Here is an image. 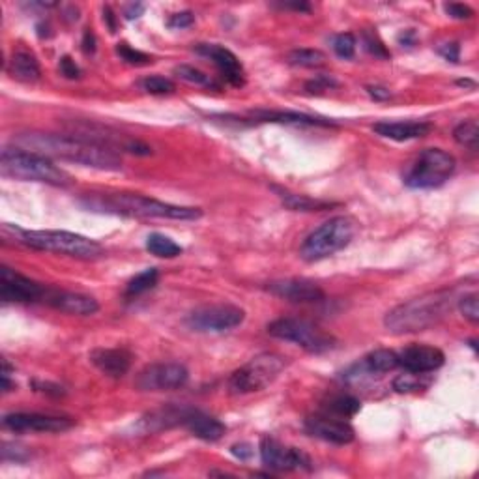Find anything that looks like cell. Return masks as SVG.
Masks as SVG:
<instances>
[{
  "label": "cell",
  "instance_id": "cell-51",
  "mask_svg": "<svg viewBox=\"0 0 479 479\" xmlns=\"http://www.w3.org/2000/svg\"><path fill=\"white\" fill-rule=\"evenodd\" d=\"M281 8L283 10H296V11H311V6L307 4V2H283L281 4Z\"/></svg>",
  "mask_w": 479,
  "mask_h": 479
},
{
  "label": "cell",
  "instance_id": "cell-1",
  "mask_svg": "<svg viewBox=\"0 0 479 479\" xmlns=\"http://www.w3.org/2000/svg\"><path fill=\"white\" fill-rule=\"evenodd\" d=\"M11 144L45 158H56L71 163L92 167L98 170H120L122 161L113 148L101 142L79 137L53 135V133H21L11 139Z\"/></svg>",
  "mask_w": 479,
  "mask_h": 479
},
{
  "label": "cell",
  "instance_id": "cell-4",
  "mask_svg": "<svg viewBox=\"0 0 479 479\" xmlns=\"http://www.w3.org/2000/svg\"><path fill=\"white\" fill-rule=\"evenodd\" d=\"M2 238L13 244L27 245L38 251H53L60 255L94 261L104 255V247L87 236L68 232V230H27L17 225H2Z\"/></svg>",
  "mask_w": 479,
  "mask_h": 479
},
{
  "label": "cell",
  "instance_id": "cell-45",
  "mask_svg": "<svg viewBox=\"0 0 479 479\" xmlns=\"http://www.w3.org/2000/svg\"><path fill=\"white\" fill-rule=\"evenodd\" d=\"M459 53H461V49H459V44H455V42H452V44H442L438 47V55H442L446 60H449V62H459Z\"/></svg>",
  "mask_w": 479,
  "mask_h": 479
},
{
  "label": "cell",
  "instance_id": "cell-2",
  "mask_svg": "<svg viewBox=\"0 0 479 479\" xmlns=\"http://www.w3.org/2000/svg\"><path fill=\"white\" fill-rule=\"evenodd\" d=\"M457 299L455 290L449 289L427 292L390 311L384 318V326L387 328V332L395 335L425 332L438 324L442 318H446L457 305Z\"/></svg>",
  "mask_w": 479,
  "mask_h": 479
},
{
  "label": "cell",
  "instance_id": "cell-47",
  "mask_svg": "<svg viewBox=\"0 0 479 479\" xmlns=\"http://www.w3.org/2000/svg\"><path fill=\"white\" fill-rule=\"evenodd\" d=\"M82 51H85L87 55H94V53H96V36H94V32L90 28H87L85 34H82Z\"/></svg>",
  "mask_w": 479,
  "mask_h": 479
},
{
  "label": "cell",
  "instance_id": "cell-36",
  "mask_svg": "<svg viewBox=\"0 0 479 479\" xmlns=\"http://www.w3.org/2000/svg\"><path fill=\"white\" fill-rule=\"evenodd\" d=\"M116 55L124 60L125 64L131 66H147L152 62V56H148L147 53H142V51L133 49V47H130L127 44L116 45Z\"/></svg>",
  "mask_w": 479,
  "mask_h": 479
},
{
  "label": "cell",
  "instance_id": "cell-53",
  "mask_svg": "<svg viewBox=\"0 0 479 479\" xmlns=\"http://www.w3.org/2000/svg\"><path fill=\"white\" fill-rule=\"evenodd\" d=\"M459 87H474V82L472 81H457Z\"/></svg>",
  "mask_w": 479,
  "mask_h": 479
},
{
  "label": "cell",
  "instance_id": "cell-23",
  "mask_svg": "<svg viewBox=\"0 0 479 479\" xmlns=\"http://www.w3.org/2000/svg\"><path fill=\"white\" fill-rule=\"evenodd\" d=\"M185 427H187L197 438H201V440L206 442H218L219 438L225 435V430H227V427H225L219 419L204 414V412H199V410H193V412H191L187 421H185Z\"/></svg>",
  "mask_w": 479,
  "mask_h": 479
},
{
  "label": "cell",
  "instance_id": "cell-8",
  "mask_svg": "<svg viewBox=\"0 0 479 479\" xmlns=\"http://www.w3.org/2000/svg\"><path fill=\"white\" fill-rule=\"evenodd\" d=\"M285 369V359L278 354L255 356L247 363L236 369L229 378V392L232 395H247V393L261 392L281 375Z\"/></svg>",
  "mask_w": 479,
  "mask_h": 479
},
{
  "label": "cell",
  "instance_id": "cell-43",
  "mask_svg": "<svg viewBox=\"0 0 479 479\" xmlns=\"http://www.w3.org/2000/svg\"><path fill=\"white\" fill-rule=\"evenodd\" d=\"M444 8H446L447 13H449L452 17H455V19H470V17L474 15V10L468 8L466 4H457V2H452V4H446Z\"/></svg>",
  "mask_w": 479,
  "mask_h": 479
},
{
  "label": "cell",
  "instance_id": "cell-28",
  "mask_svg": "<svg viewBox=\"0 0 479 479\" xmlns=\"http://www.w3.org/2000/svg\"><path fill=\"white\" fill-rule=\"evenodd\" d=\"M281 199H283L285 206H289L290 210H296V212H316V210H326V208L332 206L330 202L313 201L309 197L294 195V193H287V191H281Z\"/></svg>",
  "mask_w": 479,
  "mask_h": 479
},
{
  "label": "cell",
  "instance_id": "cell-19",
  "mask_svg": "<svg viewBox=\"0 0 479 479\" xmlns=\"http://www.w3.org/2000/svg\"><path fill=\"white\" fill-rule=\"evenodd\" d=\"M44 301L55 307V309L68 313V315L90 316L99 311L98 299L92 296L81 294V292H68V290H45Z\"/></svg>",
  "mask_w": 479,
  "mask_h": 479
},
{
  "label": "cell",
  "instance_id": "cell-22",
  "mask_svg": "<svg viewBox=\"0 0 479 479\" xmlns=\"http://www.w3.org/2000/svg\"><path fill=\"white\" fill-rule=\"evenodd\" d=\"M373 130L376 135L384 137V139L404 142L429 135L433 125L429 122H378L373 125Z\"/></svg>",
  "mask_w": 479,
  "mask_h": 479
},
{
  "label": "cell",
  "instance_id": "cell-52",
  "mask_svg": "<svg viewBox=\"0 0 479 479\" xmlns=\"http://www.w3.org/2000/svg\"><path fill=\"white\" fill-rule=\"evenodd\" d=\"M414 39H416L414 30H404L403 34H399V42L403 45H406V47H412V45H414Z\"/></svg>",
  "mask_w": 479,
  "mask_h": 479
},
{
  "label": "cell",
  "instance_id": "cell-16",
  "mask_svg": "<svg viewBox=\"0 0 479 479\" xmlns=\"http://www.w3.org/2000/svg\"><path fill=\"white\" fill-rule=\"evenodd\" d=\"M268 292L292 304H318L324 299V290L307 279H281L268 285Z\"/></svg>",
  "mask_w": 479,
  "mask_h": 479
},
{
  "label": "cell",
  "instance_id": "cell-32",
  "mask_svg": "<svg viewBox=\"0 0 479 479\" xmlns=\"http://www.w3.org/2000/svg\"><path fill=\"white\" fill-rule=\"evenodd\" d=\"M453 137L455 141L461 144V147H466L470 150H478V141H479V125L475 120H468V122H463L459 124L453 131Z\"/></svg>",
  "mask_w": 479,
  "mask_h": 479
},
{
  "label": "cell",
  "instance_id": "cell-29",
  "mask_svg": "<svg viewBox=\"0 0 479 479\" xmlns=\"http://www.w3.org/2000/svg\"><path fill=\"white\" fill-rule=\"evenodd\" d=\"M158 279H159L158 270H156V268H148V270L137 273L135 278L131 279L130 283H127V289H125V294L127 296L142 294V292L154 289L156 283H158Z\"/></svg>",
  "mask_w": 479,
  "mask_h": 479
},
{
  "label": "cell",
  "instance_id": "cell-7",
  "mask_svg": "<svg viewBox=\"0 0 479 479\" xmlns=\"http://www.w3.org/2000/svg\"><path fill=\"white\" fill-rule=\"evenodd\" d=\"M455 167L457 161L452 154L442 148H427L404 175V184L412 189H435L452 178Z\"/></svg>",
  "mask_w": 479,
  "mask_h": 479
},
{
  "label": "cell",
  "instance_id": "cell-37",
  "mask_svg": "<svg viewBox=\"0 0 479 479\" xmlns=\"http://www.w3.org/2000/svg\"><path fill=\"white\" fill-rule=\"evenodd\" d=\"M333 51L341 58H352L356 53V38L350 32L339 34L333 38Z\"/></svg>",
  "mask_w": 479,
  "mask_h": 479
},
{
  "label": "cell",
  "instance_id": "cell-50",
  "mask_svg": "<svg viewBox=\"0 0 479 479\" xmlns=\"http://www.w3.org/2000/svg\"><path fill=\"white\" fill-rule=\"evenodd\" d=\"M104 21L109 25V30L111 32H116V21H115V13H113V10H111L109 6H105L104 8Z\"/></svg>",
  "mask_w": 479,
  "mask_h": 479
},
{
  "label": "cell",
  "instance_id": "cell-26",
  "mask_svg": "<svg viewBox=\"0 0 479 479\" xmlns=\"http://www.w3.org/2000/svg\"><path fill=\"white\" fill-rule=\"evenodd\" d=\"M147 249L152 255L159 256V259H175V256L182 255V247L176 244L175 240L165 235H159V232H154V235L148 236Z\"/></svg>",
  "mask_w": 479,
  "mask_h": 479
},
{
  "label": "cell",
  "instance_id": "cell-14",
  "mask_svg": "<svg viewBox=\"0 0 479 479\" xmlns=\"http://www.w3.org/2000/svg\"><path fill=\"white\" fill-rule=\"evenodd\" d=\"M305 430L315 438L335 444V446H347L354 440V429L344 418L333 414H315L305 419Z\"/></svg>",
  "mask_w": 479,
  "mask_h": 479
},
{
  "label": "cell",
  "instance_id": "cell-5",
  "mask_svg": "<svg viewBox=\"0 0 479 479\" xmlns=\"http://www.w3.org/2000/svg\"><path fill=\"white\" fill-rule=\"evenodd\" d=\"M0 173L10 178L25 182H42V184L66 187L71 184V176L60 169L49 158L39 154L28 152L17 147H6L0 154Z\"/></svg>",
  "mask_w": 479,
  "mask_h": 479
},
{
  "label": "cell",
  "instance_id": "cell-40",
  "mask_svg": "<svg viewBox=\"0 0 479 479\" xmlns=\"http://www.w3.org/2000/svg\"><path fill=\"white\" fill-rule=\"evenodd\" d=\"M195 23V15L191 11H180V13H173L170 19L167 21V27L175 28V30H182V28L191 27Z\"/></svg>",
  "mask_w": 479,
  "mask_h": 479
},
{
  "label": "cell",
  "instance_id": "cell-10",
  "mask_svg": "<svg viewBox=\"0 0 479 479\" xmlns=\"http://www.w3.org/2000/svg\"><path fill=\"white\" fill-rule=\"evenodd\" d=\"M245 318V311L230 304L202 305L191 311L185 322L191 330L201 333H221L240 326Z\"/></svg>",
  "mask_w": 479,
  "mask_h": 479
},
{
  "label": "cell",
  "instance_id": "cell-38",
  "mask_svg": "<svg viewBox=\"0 0 479 479\" xmlns=\"http://www.w3.org/2000/svg\"><path fill=\"white\" fill-rule=\"evenodd\" d=\"M2 459L4 461H15V463H25L30 459V452L27 447L19 446V444H8L6 442L2 446Z\"/></svg>",
  "mask_w": 479,
  "mask_h": 479
},
{
  "label": "cell",
  "instance_id": "cell-17",
  "mask_svg": "<svg viewBox=\"0 0 479 479\" xmlns=\"http://www.w3.org/2000/svg\"><path fill=\"white\" fill-rule=\"evenodd\" d=\"M195 51L199 55L212 60L229 85H232V87H244V68H242L238 56L232 51L225 49V47L216 44H199L195 47Z\"/></svg>",
  "mask_w": 479,
  "mask_h": 479
},
{
  "label": "cell",
  "instance_id": "cell-11",
  "mask_svg": "<svg viewBox=\"0 0 479 479\" xmlns=\"http://www.w3.org/2000/svg\"><path fill=\"white\" fill-rule=\"evenodd\" d=\"M189 380V371L182 363H152L137 375L135 386L141 392H173L184 387Z\"/></svg>",
  "mask_w": 479,
  "mask_h": 479
},
{
  "label": "cell",
  "instance_id": "cell-6",
  "mask_svg": "<svg viewBox=\"0 0 479 479\" xmlns=\"http://www.w3.org/2000/svg\"><path fill=\"white\" fill-rule=\"evenodd\" d=\"M356 236V221L347 216L332 218L311 232L299 247V256L307 262L324 261L344 249Z\"/></svg>",
  "mask_w": 479,
  "mask_h": 479
},
{
  "label": "cell",
  "instance_id": "cell-44",
  "mask_svg": "<svg viewBox=\"0 0 479 479\" xmlns=\"http://www.w3.org/2000/svg\"><path fill=\"white\" fill-rule=\"evenodd\" d=\"M32 386L36 387V392L47 393V395H55V397H60V395H64V390H62V387H60L58 384H51V382L34 380Z\"/></svg>",
  "mask_w": 479,
  "mask_h": 479
},
{
  "label": "cell",
  "instance_id": "cell-20",
  "mask_svg": "<svg viewBox=\"0 0 479 479\" xmlns=\"http://www.w3.org/2000/svg\"><path fill=\"white\" fill-rule=\"evenodd\" d=\"M399 367V356L393 350L378 349L373 350L371 354L365 356L361 359V363H356L347 378H359V376H373V375H384L390 371L397 369Z\"/></svg>",
  "mask_w": 479,
  "mask_h": 479
},
{
  "label": "cell",
  "instance_id": "cell-49",
  "mask_svg": "<svg viewBox=\"0 0 479 479\" xmlns=\"http://www.w3.org/2000/svg\"><path fill=\"white\" fill-rule=\"evenodd\" d=\"M367 92H369L371 98L376 99V101H384V99H387L392 96L390 90L384 87H367Z\"/></svg>",
  "mask_w": 479,
  "mask_h": 479
},
{
  "label": "cell",
  "instance_id": "cell-33",
  "mask_svg": "<svg viewBox=\"0 0 479 479\" xmlns=\"http://www.w3.org/2000/svg\"><path fill=\"white\" fill-rule=\"evenodd\" d=\"M139 87H141L144 92L154 94V96H163V94L175 92V82L161 75L144 77V79L139 82Z\"/></svg>",
  "mask_w": 479,
  "mask_h": 479
},
{
  "label": "cell",
  "instance_id": "cell-35",
  "mask_svg": "<svg viewBox=\"0 0 479 479\" xmlns=\"http://www.w3.org/2000/svg\"><path fill=\"white\" fill-rule=\"evenodd\" d=\"M423 375H418V373H409L406 375H399L395 380H393V390L397 393H410L418 392L425 386V382H421Z\"/></svg>",
  "mask_w": 479,
  "mask_h": 479
},
{
  "label": "cell",
  "instance_id": "cell-15",
  "mask_svg": "<svg viewBox=\"0 0 479 479\" xmlns=\"http://www.w3.org/2000/svg\"><path fill=\"white\" fill-rule=\"evenodd\" d=\"M45 290L42 285L25 278L15 270L8 266L0 268V298L4 301H17V304H27L44 299Z\"/></svg>",
  "mask_w": 479,
  "mask_h": 479
},
{
  "label": "cell",
  "instance_id": "cell-48",
  "mask_svg": "<svg viewBox=\"0 0 479 479\" xmlns=\"http://www.w3.org/2000/svg\"><path fill=\"white\" fill-rule=\"evenodd\" d=\"M142 13H144V4H141V2H133V4L125 6L124 10L125 19H130V21H133L137 17H141Z\"/></svg>",
  "mask_w": 479,
  "mask_h": 479
},
{
  "label": "cell",
  "instance_id": "cell-9",
  "mask_svg": "<svg viewBox=\"0 0 479 479\" xmlns=\"http://www.w3.org/2000/svg\"><path fill=\"white\" fill-rule=\"evenodd\" d=\"M268 333L281 341L298 344L311 354H324L337 344L335 337L304 318H278L268 326Z\"/></svg>",
  "mask_w": 479,
  "mask_h": 479
},
{
  "label": "cell",
  "instance_id": "cell-46",
  "mask_svg": "<svg viewBox=\"0 0 479 479\" xmlns=\"http://www.w3.org/2000/svg\"><path fill=\"white\" fill-rule=\"evenodd\" d=\"M230 453L236 459H240V461H249L253 457V447L249 444H235V446L230 447Z\"/></svg>",
  "mask_w": 479,
  "mask_h": 479
},
{
  "label": "cell",
  "instance_id": "cell-42",
  "mask_svg": "<svg viewBox=\"0 0 479 479\" xmlns=\"http://www.w3.org/2000/svg\"><path fill=\"white\" fill-rule=\"evenodd\" d=\"M332 87H337V82L333 81L332 77L318 75L313 81L307 82V90L309 92H321V90H330Z\"/></svg>",
  "mask_w": 479,
  "mask_h": 479
},
{
  "label": "cell",
  "instance_id": "cell-39",
  "mask_svg": "<svg viewBox=\"0 0 479 479\" xmlns=\"http://www.w3.org/2000/svg\"><path fill=\"white\" fill-rule=\"evenodd\" d=\"M363 44L365 49L369 51L371 55L380 56V58H387L390 56V51L386 49V45L382 44L380 39L376 38L373 32H363Z\"/></svg>",
  "mask_w": 479,
  "mask_h": 479
},
{
  "label": "cell",
  "instance_id": "cell-12",
  "mask_svg": "<svg viewBox=\"0 0 479 479\" xmlns=\"http://www.w3.org/2000/svg\"><path fill=\"white\" fill-rule=\"evenodd\" d=\"M262 464L275 472H292V470H311L309 455L298 447L283 446L275 438L264 436L261 440Z\"/></svg>",
  "mask_w": 479,
  "mask_h": 479
},
{
  "label": "cell",
  "instance_id": "cell-25",
  "mask_svg": "<svg viewBox=\"0 0 479 479\" xmlns=\"http://www.w3.org/2000/svg\"><path fill=\"white\" fill-rule=\"evenodd\" d=\"M256 120L261 122H279V124H299V125H335L332 120H321L315 116L301 115V113H283V111H256L253 113Z\"/></svg>",
  "mask_w": 479,
  "mask_h": 479
},
{
  "label": "cell",
  "instance_id": "cell-34",
  "mask_svg": "<svg viewBox=\"0 0 479 479\" xmlns=\"http://www.w3.org/2000/svg\"><path fill=\"white\" fill-rule=\"evenodd\" d=\"M457 307L461 311V315L470 321L472 324H478L479 322V299L475 292H470V294H464L457 299Z\"/></svg>",
  "mask_w": 479,
  "mask_h": 479
},
{
  "label": "cell",
  "instance_id": "cell-21",
  "mask_svg": "<svg viewBox=\"0 0 479 479\" xmlns=\"http://www.w3.org/2000/svg\"><path fill=\"white\" fill-rule=\"evenodd\" d=\"M90 361L104 375L111 378H122L131 367V354L124 349H96L90 354Z\"/></svg>",
  "mask_w": 479,
  "mask_h": 479
},
{
  "label": "cell",
  "instance_id": "cell-30",
  "mask_svg": "<svg viewBox=\"0 0 479 479\" xmlns=\"http://www.w3.org/2000/svg\"><path fill=\"white\" fill-rule=\"evenodd\" d=\"M289 62L299 68H321L326 64V55L316 49H294L289 53Z\"/></svg>",
  "mask_w": 479,
  "mask_h": 479
},
{
  "label": "cell",
  "instance_id": "cell-31",
  "mask_svg": "<svg viewBox=\"0 0 479 479\" xmlns=\"http://www.w3.org/2000/svg\"><path fill=\"white\" fill-rule=\"evenodd\" d=\"M175 73L178 79H182V81H185V82H191V85H197V87L219 88L212 77L206 75L204 71L197 70V68H193V66H185V64L176 66Z\"/></svg>",
  "mask_w": 479,
  "mask_h": 479
},
{
  "label": "cell",
  "instance_id": "cell-13",
  "mask_svg": "<svg viewBox=\"0 0 479 479\" xmlns=\"http://www.w3.org/2000/svg\"><path fill=\"white\" fill-rule=\"evenodd\" d=\"M6 429L13 433H64L73 427V419L62 418V416H47L36 414V412H13L6 414L2 419Z\"/></svg>",
  "mask_w": 479,
  "mask_h": 479
},
{
  "label": "cell",
  "instance_id": "cell-24",
  "mask_svg": "<svg viewBox=\"0 0 479 479\" xmlns=\"http://www.w3.org/2000/svg\"><path fill=\"white\" fill-rule=\"evenodd\" d=\"M8 71H10L11 77H15L17 81L23 82L38 81L39 75H42L38 60H36V56L32 53H28V51H15L11 55Z\"/></svg>",
  "mask_w": 479,
  "mask_h": 479
},
{
  "label": "cell",
  "instance_id": "cell-18",
  "mask_svg": "<svg viewBox=\"0 0 479 479\" xmlns=\"http://www.w3.org/2000/svg\"><path fill=\"white\" fill-rule=\"evenodd\" d=\"M399 356V365L404 367V371L409 373H418V375H425L430 371L440 369L446 356L440 349L436 347H427V344H412L401 352Z\"/></svg>",
  "mask_w": 479,
  "mask_h": 479
},
{
  "label": "cell",
  "instance_id": "cell-27",
  "mask_svg": "<svg viewBox=\"0 0 479 479\" xmlns=\"http://www.w3.org/2000/svg\"><path fill=\"white\" fill-rule=\"evenodd\" d=\"M361 409V403L352 395H337V397L330 399V403L326 404L328 414L339 416V418H352Z\"/></svg>",
  "mask_w": 479,
  "mask_h": 479
},
{
  "label": "cell",
  "instance_id": "cell-3",
  "mask_svg": "<svg viewBox=\"0 0 479 479\" xmlns=\"http://www.w3.org/2000/svg\"><path fill=\"white\" fill-rule=\"evenodd\" d=\"M82 204L90 210L130 218H158V219H180L191 221L202 216L201 208L176 206L167 202L156 201L150 197L135 195V193H113V195H92L82 199Z\"/></svg>",
  "mask_w": 479,
  "mask_h": 479
},
{
  "label": "cell",
  "instance_id": "cell-41",
  "mask_svg": "<svg viewBox=\"0 0 479 479\" xmlns=\"http://www.w3.org/2000/svg\"><path fill=\"white\" fill-rule=\"evenodd\" d=\"M58 70L66 79H79L81 77V68L75 64V60L71 58V56H62L60 58Z\"/></svg>",
  "mask_w": 479,
  "mask_h": 479
}]
</instances>
